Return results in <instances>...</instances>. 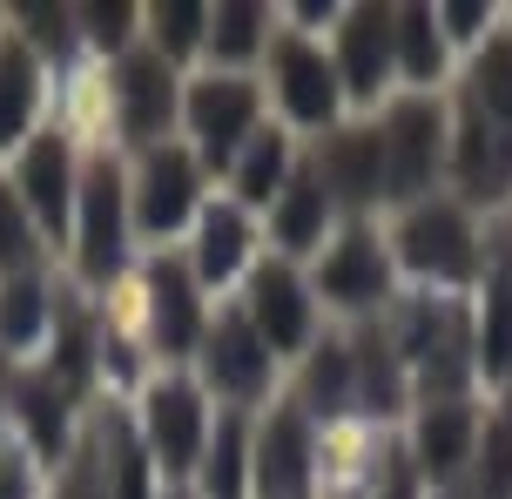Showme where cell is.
I'll list each match as a JSON object with an SVG mask.
<instances>
[{"instance_id": "cell-34", "label": "cell", "mask_w": 512, "mask_h": 499, "mask_svg": "<svg viewBox=\"0 0 512 499\" xmlns=\"http://www.w3.org/2000/svg\"><path fill=\"white\" fill-rule=\"evenodd\" d=\"M7 34L21 41L41 68H48V54H68V41H75L81 27H75V7H7Z\"/></svg>"}, {"instance_id": "cell-22", "label": "cell", "mask_w": 512, "mask_h": 499, "mask_svg": "<svg viewBox=\"0 0 512 499\" xmlns=\"http://www.w3.org/2000/svg\"><path fill=\"white\" fill-rule=\"evenodd\" d=\"M14 425H21V439L34 459H68L75 452V392L68 385H54L48 371H27L14 378Z\"/></svg>"}, {"instance_id": "cell-39", "label": "cell", "mask_w": 512, "mask_h": 499, "mask_svg": "<svg viewBox=\"0 0 512 499\" xmlns=\"http://www.w3.org/2000/svg\"><path fill=\"white\" fill-rule=\"evenodd\" d=\"M155 499H196V493H189V486H176V493H155Z\"/></svg>"}, {"instance_id": "cell-12", "label": "cell", "mask_w": 512, "mask_h": 499, "mask_svg": "<svg viewBox=\"0 0 512 499\" xmlns=\"http://www.w3.org/2000/svg\"><path fill=\"white\" fill-rule=\"evenodd\" d=\"M243 317L263 338L270 358H304L317 344V297H310V277L283 257L250 263V290H243Z\"/></svg>"}, {"instance_id": "cell-16", "label": "cell", "mask_w": 512, "mask_h": 499, "mask_svg": "<svg viewBox=\"0 0 512 499\" xmlns=\"http://www.w3.org/2000/svg\"><path fill=\"white\" fill-rule=\"evenodd\" d=\"M331 68L344 81V102L351 108H378L398 81L391 61V7H344L331 27Z\"/></svg>"}, {"instance_id": "cell-33", "label": "cell", "mask_w": 512, "mask_h": 499, "mask_svg": "<svg viewBox=\"0 0 512 499\" xmlns=\"http://www.w3.org/2000/svg\"><path fill=\"white\" fill-rule=\"evenodd\" d=\"M41 257H48V243H41V230H34L27 203L14 196V183L0 176V284L41 277Z\"/></svg>"}, {"instance_id": "cell-5", "label": "cell", "mask_w": 512, "mask_h": 499, "mask_svg": "<svg viewBox=\"0 0 512 499\" xmlns=\"http://www.w3.org/2000/svg\"><path fill=\"white\" fill-rule=\"evenodd\" d=\"M263 68H270V102H277L283 129H310V135H331L344 122V81L331 68V48L324 41H310L297 27H277V41L263 54Z\"/></svg>"}, {"instance_id": "cell-24", "label": "cell", "mask_w": 512, "mask_h": 499, "mask_svg": "<svg viewBox=\"0 0 512 499\" xmlns=\"http://www.w3.org/2000/svg\"><path fill=\"white\" fill-rule=\"evenodd\" d=\"M250 439L256 425L250 412H216V425H209V446L203 459H196V479H189V493L196 499H250Z\"/></svg>"}, {"instance_id": "cell-19", "label": "cell", "mask_w": 512, "mask_h": 499, "mask_svg": "<svg viewBox=\"0 0 512 499\" xmlns=\"http://www.w3.org/2000/svg\"><path fill=\"white\" fill-rule=\"evenodd\" d=\"M479 405L472 398H432V405H418V419H411V473L432 479V486H452V479L479 459Z\"/></svg>"}, {"instance_id": "cell-21", "label": "cell", "mask_w": 512, "mask_h": 499, "mask_svg": "<svg viewBox=\"0 0 512 499\" xmlns=\"http://www.w3.org/2000/svg\"><path fill=\"white\" fill-rule=\"evenodd\" d=\"M337 203L331 189H324V176L310 169V162H297V176L283 183V196L270 203V237H277V257L297 263V257H324V243L337 237Z\"/></svg>"}, {"instance_id": "cell-7", "label": "cell", "mask_w": 512, "mask_h": 499, "mask_svg": "<svg viewBox=\"0 0 512 499\" xmlns=\"http://www.w3.org/2000/svg\"><path fill=\"white\" fill-rule=\"evenodd\" d=\"M182 142L196 149L203 169H223L230 176V162L243 156V142L263 129V81L256 75H223V68H209L182 88Z\"/></svg>"}, {"instance_id": "cell-3", "label": "cell", "mask_w": 512, "mask_h": 499, "mask_svg": "<svg viewBox=\"0 0 512 499\" xmlns=\"http://www.w3.org/2000/svg\"><path fill=\"white\" fill-rule=\"evenodd\" d=\"M128 243H135V223H128V169L108 149L81 162V196H75V230H68V250H75V277L88 290H102L122 277Z\"/></svg>"}, {"instance_id": "cell-15", "label": "cell", "mask_w": 512, "mask_h": 499, "mask_svg": "<svg viewBox=\"0 0 512 499\" xmlns=\"http://www.w3.org/2000/svg\"><path fill=\"white\" fill-rule=\"evenodd\" d=\"M142 290H149V351L155 358H196V344L209 331V297L203 284L189 277V257L162 250V257L142 270Z\"/></svg>"}, {"instance_id": "cell-25", "label": "cell", "mask_w": 512, "mask_h": 499, "mask_svg": "<svg viewBox=\"0 0 512 499\" xmlns=\"http://www.w3.org/2000/svg\"><path fill=\"white\" fill-rule=\"evenodd\" d=\"M445 34H438L432 7H391V61H398V81L405 95H438L445 81Z\"/></svg>"}, {"instance_id": "cell-28", "label": "cell", "mask_w": 512, "mask_h": 499, "mask_svg": "<svg viewBox=\"0 0 512 499\" xmlns=\"http://www.w3.org/2000/svg\"><path fill=\"white\" fill-rule=\"evenodd\" d=\"M41 115V61L0 27V156L27 149V129Z\"/></svg>"}, {"instance_id": "cell-2", "label": "cell", "mask_w": 512, "mask_h": 499, "mask_svg": "<svg viewBox=\"0 0 512 499\" xmlns=\"http://www.w3.org/2000/svg\"><path fill=\"white\" fill-rule=\"evenodd\" d=\"M391 263L411 270L418 284L438 290H465L479 277V223L459 196H425V203H405L398 223H391Z\"/></svg>"}, {"instance_id": "cell-8", "label": "cell", "mask_w": 512, "mask_h": 499, "mask_svg": "<svg viewBox=\"0 0 512 499\" xmlns=\"http://www.w3.org/2000/svg\"><path fill=\"white\" fill-rule=\"evenodd\" d=\"M209 425H216L209 392L189 378V371H169V378H155L149 392H142V425H135V439H142L155 473L189 486V479H196V459H203V446H209Z\"/></svg>"}, {"instance_id": "cell-18", "label": "cell", "mask_w": 512, "mask_h": 499, "mask_svg": "<svg viewBox=\"0 0 512 499\" xmlns=\"http://www.w3.org/2000/svg\"><path fill=\"white\" fill-rule=\"evenodd\" d=\"M445 176L459 183V203H465V210H472V203H506V196H512V135L492 129L472 102L452 115Z\"/></svg>"}, {"instance_id": "cell-23", "label": "cell", "mask_w": 512, "mask_h": 499, "mask_svg": "<svg viewBox=\"0 0 512 499\" xmlns=\"http://www.w3.org/2000/svg\"><path fill=\"white\" fill-rule=\"evenodd\" d=\"M290 176H297V142H290L283 122H263L243 142V156L230 162V203L236 210H270Z\"/></svg>"}, {"instance_id": "cell-10", "label": "cell", "mask_w": 512, "mask_h": 499, "mask_svg": "<svg viewBox=\"0 0 512 499\" xmlns=\"http://www.w3.org/2000/svg\"><path fill=\"white\" fill-rule=\"evenodd\" d=\"M108 108H115V135L142 156L155 142H176L182 122V75L149 48H128L108 75Z\"/></svg>"}, {"instance_id": "cell-38", "label": "cell", "mask_w": 512, "mask_h": 499, "mask_svg": "<svg viewBox=\"0 0 512 499\" xmlns=\"http://www.w3.org/2000/svg\"><path fill=\"white\" fill-rule=\"evenodd\" d=\"M0 405H14V358L0 351Z\"/></svg>"}, {"instance_id": "cell-31", "label": "cell", "mask_w": 512, "mask_h": 499, "mask_svg": "<svg viewBox=\"0 0 512 499\" xmlns=\"http://www.w3.org/2000/svg\"><path fill=\"white\" fill-rule=\"evenodd\" d=\"M142 34H149V54H162L169 68H182L189 54L209 48V7L203 0H162V7H142Z\"/></svg>"}, {"instance_id": "cell-14", "label": "cell", "mask_w": 512, "mask_h": 499, "mask_svg": "<svg viewBox=\"0 0 512 499\" xmlns=\"http://www.w3.org/2000/svg\"><path fill=\"white\" fill-rule=\"evenodd\" d=\"M317 479V419L297 398L270 405V419L250 439V493L256 499H304Z\"/></svg>"}, {"instance_id": "cell-6", "label": "cell", "mask_w": 512, "mask_h": 499, "mask_svg": "<svg viewBox=\"0 0 512 499\" xmlns=\"http://www.w3.org/2000/svg\"><path fill=\"white\" fill-rule=\"evenodd\" d=\"M203 183H209V169L196 162L189 142H155V149H142L135 169H128V223H135V237L169 243L176 230H189L209 203Z\"/></svg>"}, {"instance_id": "cell-9", "label": "cell", "mask_w": 512, "mask_h": 499, "mask_svg": "<svg viewBox=\"0 0 512 499\" xmlns=\"http://www.w3.org/2000/svg\"><path fill=\"white\" fill-rule=\"evenodd\" d=\"M391 284H398V263H391V243L371 223H344L310 270V297L344 317H378L391 304Z\"/></svg>"}, {"instance_id": "cell-1", "label": "cell", "mask_w": 512, "mask_h": 499, "mask_svg": "<svg viewBox=\"0 0 512 499\" xmlns=\"http://www.w3.org/2000/svg\"><path fill=\"white\" fill-rule=\"evenodd\" d=\"M391 351H398V365H405V385L418 405H432V398H465V378L479 365V351H472V324L452 297H405L398 311H391Z\"/></svg>"}, {"instance_id": "cell-32", "label": "cell", "mask_w": 512, "mask_h": 499, "mask_svg": "<svg viewBox=\"0 0 512 499\" xmlns=\"http://www.w3.org/2000/svg\"><path fill=\"white\" fill-rule=\"evenodd\" d=\"M465 102L486 115L492 129L512 135V34H486L472 54V81H465Z\"/></svg>"}, {"instance_id": "cell-36", "label": "cell", "mask_w": 512, "mask_h": 499, "mask_svg": "<svg viewBox=\"0 0 512 499\" xmlns=\"http://www.w3.org/2000/svg\"><path fill=\"white\" fill-rule=\"evenodd\" d=\"M438 34H445V48H479L492 34V7H479V0H445V7H432Z\"/></svg>"}, {"instance_id": "cell-35", "label": "cell", "mask_w": 512, "mask_h": 499, "mask_svg": "<svg viewBox=\"0 0 512 499\" xmlns=\"http://www.w3.org/2000/svg\"><path fill=\"white\" fill-rule=\"evenodd\" d=\"M75 27L102 54L122 61V54L135 48V34H142V7H128V0H95V7H75Z\"/></svg>"}, {"instance_id": "cell-11", "label": "cell", "mask_w": 512, "mask_h": 499, "mask_svg": "<svg viewBox=\"0 0 512 499\" xmlns=\"http://www.w3.org/2000/svg\"><path fill=\"white\" fill-rule=\"evenodd\" d=\"M270 378H277V358L250 331L243 304H223V311L209 317L203 344H196V385L209 398H223L230 412H250V405L270 398Z\"/></svg>"}, {"instance_id": "cell-4", "label": "cell", "mask_w": 512, "mask_h": 499, "mask_svg": "<svg viewBox=\"0 0 512 499\" xmlns=\"http://www.w3.org/2000/svg\"><path fill=\"white\" fill-rule=\"evenodd\" d=\"M378 135H384V196L398 210L438 196L445 149H452V115H445V102L438 95H391Z\"/></svg>"}, {"instance_id": "cell-17", "label": "cell", "mask_w": 512, "mask_h": 499, "mask_svg": "<svg viewBox=\"0 0 512 499\" xmlns=\"http://www.w3.org/2000/svg\"><path fill=\"white\" fill-rule=\"evenodd\" d=\"M310 169L324 176L337 210H351V223H358L384 196V135H378V122H337L331 135H317Z\"/></svg>"}, {"instance_id": "cell-30", "label": "cell", "mask_w": 512, "mask_h": 499, "mask_svg": "<svg viewBox=\"0 0 512 499\" xmlns=\"http://www.w3.org/2000/svg\"><path fill=\"white\" fill-rule=\"evenodd\" d=\"M472 351L486 378H512V257L486 263V317L472 331Z\"/></svg>"}, {"instance_id": "cell-27", "label": "cell", "mask_w": 512, "mask_h": 499, "mask_svg": "<svg viewBox=\"0 0 512 499\" xmlns=\"http://www.w3.org/2000/svg\"><path fill=\"white\" fill-rule=\"evenodd\" d=\"M297 405L310 419H337L344 405H358V351H351V338H317L304 351Z\"/></svg>"}, {"instance_id": "cell-20", "label": "cell", "mask_w": 512, "mask_h": 499, "mask_svg": "<svg viewBox=\"0 0 512 499\" xmlns=\"http://www.w3.org/2000/svg\"><path fill=\"white\" fill-rule=\"evenodd\" d=\"M189 230H196V237H189V277L203 284V297H209V290H230L236 277L250 270L256 223H250V210H236L230 196L203 203V216H196Z\"/></svg>"}, {"instance_id": "cell-13", "label": "cell", "mask_w": 512, "mask_h": 499, "mask_svg": "<svg viewBox=\"0 0 512 499\" xmlns=\"http://www.w3.org/2000/svg\"><path fill=\"white\" fill-rule=\"evenodd\" d=\"M14 196L27 203V216H34V230H41V243H68V230H75V196H81V156L75 142L61 129L48 135H27V149L14 156Z\"/></svg>"}, {"instance_id": "cell-29", "label": "cell", "mask_w": 512, "mask_h": 499, "mask_svg": "<svg viewBox=\"0 0 512 499\" xmlns=\"http://www.w3.org/2000/svg\"><path fill=\"white\" fill-rule=\"evenodd\" d=\"M54 311H61V297H54L48 277H14V284H0V351L14 358V351H41L54 338Z\"/></svg>"}, {"instance_id": "cell-37", "label": "cell", "mask_w": 512, "mask_h": 499, "mask_svg": "<svg viewBox=\"0 0 512 499\" xmlns=\"http://www.w3.org/2000/svg\"><path fill=\"white\" fill-rule=\"evenodd\" d=\"M0 499H41V459L14 439H0Z\"/></svg>"}, {"instance_id": "cell-26", "label": "cell", "mask_w": 512, "mask_h": 499, "mask_svg": "<svg viewBox=\"0 0 512 499\" xmlns=\"http://www.w3.org/2000/svg\"><path fill=\"white\" fill-rule=\"evenodd\" d=\"M277 41V14L270 7H256V0H223V7H209V61L223 68V75H243L250 61H263Z\"/></svg>"}]
</instances>
